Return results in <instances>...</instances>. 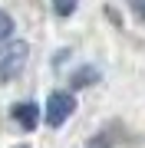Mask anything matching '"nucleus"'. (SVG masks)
Wrapping results in <instances>:
<instances>
[{"label": "nucleus", "mask_w": 145, "mask_h": 148, "mask_svg": "<svg viewBox=\"0 0 145 148\" xmlns=\"http://www.w3.org/2000/svg\"><path fill=\"white\" fill-rule=\"evenodd\" d=\"M92 82H99V73L92 66H82L79 73H73V86L76 89H82V86H92Z\"/></svg>", "instance_id": "4"}, {"label": "nucleus", "mask_w": 145, "mask_h": 148, "mask_svg": "<svg viewBox=\"0 0 145 148\" xmlns=\"http://www.w3.org/2000/svg\"><path fill=\"white\" fill-rule=\"evenodd\" d=\"M10 33H13V20H10V13H3V10H0V43H3V40H10Z\"/></svg>", "instance_id": "5"}, {"label": "nucleus", "mask_w": 145, "mask_h": 148, "mask_svg": "<svg viewBox=\"0 0 145 148\" xmlns=\"http://www.w3.org/2000/svg\"><path fill=\"white\" fill-rule=\"evenodd\" d=\"M20 148H27V145H20Z\"/></svg>", "instance_id": "9"}, {"label": "nucleus", "mask_w": 145, "mask_h": 148, "mask_svg": "<svg viewBox=\"0 0 145 148\" xmlns=\"http://www.w3.org/2000/svg\"><path fill=\"white\" fill-rule=\"evenodd\" d=\"M73 112H76V99L69 92H49V102H46V125L49 128H59Z\"/></svg>", "instance_id": "2"}, {"label": "nucleus", "mask_w": 145, "mask_h": 148, "mask_svg": "<svg viewBox=\"0 0 145 148\" xmlns=\"http://www.w3.org/2000/svg\"><path fill=\"white\" fill-rule=\"evenodd\" d=\"M76 3H79V0H53V10H56L59 16H69V13L76 10Z\"/></svg>", "instance_id": "6"}, {"label": "nucleus", "mask_w": 145, "mask_h": 148, "mask_svg": "<svg viewBox=\"0 0 145 148\" xmlns=\"http://www.w3.org/2000/svg\"><path fill=\"white\" fill-rule=\"evenodd\" d=\"M89 148H109V138H92Z\"/></svg>", "instance_id": "7"}, {"label": "nucleus", "mask_w": 145, "mask_h": 148, "mask_svg": "<svg viewBox=\"0 0 145 148\" xmlns=\"http://www.w3.org/2000/svg\"><path fill=\"white\" fill-rule=\"evenodd\" d=\"M13 119L30 132V128H36V122H40V109L33 106V102H20V106H13Z\"/></svg>", "instance_id": "3"}, {"label": "nucleus", "mask_w": 145, "mask_h": 148, "mask_svg": "<svg viewBox=\"0 0 145 148\" xmlns=\"http://www.w3.org/2000/svg\"><path fill=\"white\" fill-rule=\"evenodd\" d=\"M27 53H30V46L23 40H3L0 43V79L3 82L16 79V73L27 63Z\"/></svg>", "instance_id": "1"}, {"label": "nucleus", "mask_w": 145, "mask_h": 148, "mask_svg": "<svg viewBox=\"0 0 145 148\" xmlns=\"http://www.w3.org/2000/svg\"><path fill=\"white\" fill-rule=\"evenodd\" d=\"M135 10H139V13L145 16V0H135Z\"/></svg>", "instance_id": "8"}]
</instances>
